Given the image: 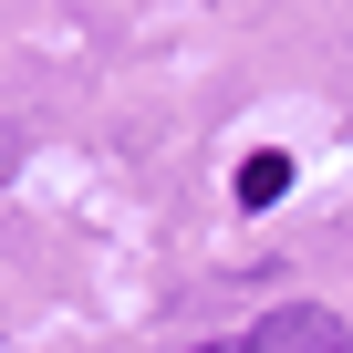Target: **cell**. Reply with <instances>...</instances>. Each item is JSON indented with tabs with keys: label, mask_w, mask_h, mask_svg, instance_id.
Segmentation results:
<instances>
[{
	"label": "cell",
	"mask_w": 353,
	"mask_h": 353,
	"mask_svg": "<svg viewBox=\"0 0 353 353\" xmlns=\"http://www.w3.org/2000/svg\"><path fill=\"white\" fill-rule=\"evenodd\" d=\"M250 343H260V353H353V322H332L322 301H281Z\"/></svg>",
	"instance_id": "1"
},
{
	"label": "cell",
	"mask_w": 353,
	"mask_h": 353,
	"mask_svg": "<svg viewBox=\"0 0 353 353\" xmlns=\"http://www.w3.org/2000/svg\"><path fill=\"white\" fill-rule=\"evenodd\" d=\"M281 188H291V156H281V145H260V156H239V208H270Z\"/></svg>",
	"instance_id": "2"
},
{
	"label": "cell",
	"mask_w": 353,
	"mask_h": 353,
	"mask_svg": "<svg viewBox=\"0 0 353 353\" xmlns=\"http://www.w3.org/2000/svg\"><path fill=\"white\" fill-rule=\"evenodd\" d=\"M198 353H260V343H198Z\"/></svg>",
	"instance_id": "3"
}]
</instances>
